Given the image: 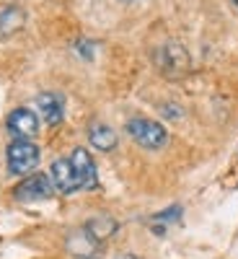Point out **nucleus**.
Returning <instances> with one entry per match:
<instances>
[{"mask_svg": "<svg viewBox=\"0 0 238 259\" xmlns=\"http://www.w3.org/2000/svg\"><path fill=\"white\" fill-rule=\"evenodd\" d=\"M127 135L132 138L140 148L145 150H161L168 143V133L166 127L156 119H148V117H135L127 122Z\"/></svg>", "mask_w": 238, "mask_h": 259, "instance_id": "obj_1", "label": "nucleus"}, {"mask_svg": "<svg viewBox=\"0 0 238 259\" xmlns=\"http://www.w3.org/2000/svg\"><path fill=\"white\" fill-rule=\"evenodd\" d=\"M6 161H8L11 174L26 177L29 171H34L36 163H39V148L31 140H13L6 150Z\"/></svg>", "mask_w": 238, "mask_h": 259, "instance_id": "obj_2", "label": "nucleus"}, {"mask_svg": "<svg viewBox=\"0 0 238 259\" xmlns=\"http://www.w3.org/2000/svg\"><path fill=\"white\" fill-rule=\"evenodd\" d=\"M65 249H68V254L75 256V259H99L104 254V241L96 239V236L83 226L65 239Z\"/></svg>", "mask_w": 238, "mask_h": 259, "instance_id": "obj_3", "label": "nucleus"}, {"mask_svg": "<svg viewBox=\"0 0 238 259\" xmlns=\"http://www.w3.org/2000/svg\"><path fill=\"white\" fill-rule=\"evenodd\" d=\"M52 192H55V187H52L50 174H29L24 182H21V184L13 189L16 200H21V202L47 200V197H52Z\"/></svg>", "mask_w": 238, "mask_h": 259, "instance_id": "obj_4", "label": "nucleus"}, {"mask_svg": "<svg viewBox=\"0 0 238 259\" xmlns=\"http://www.w3.org/2000/svg\"><path fill=\"white\" fill-rule=\"evenodd\" d=\"M8 124V133L16 138V140H31L36 133H39V117L26 109V106H18V109H13L6 119Z\"/></svg>", "mask_w": 238, "mask_h": 259, "instance_id": "obj_5", "label": "nucleus"}, {"mask_svg": "<svg viewBox=\"0 0 238 259\" xmlns=\"http://www.w3.org/2000/svg\"><path fill=\"white\" fill-rule=\"evenodd\" d=\"M50 179H52L55 192H62V194H75L80 189V182L75 177V168H73L70 158H57L50 166Z\"/></svg>", "mask_w": 238, "mask_h": 259, "instance_id": "obj_6", "label": "nucleus"}, {"mask_svg": "<svg viewBox=\"0 0 238 259\" xmlns=\"http://www.w3.org/2000/svg\"><path fill=\"white\" fill-rule=\"evenodd\" d=\"M70 163L75 168V177L80 182V189H96L99 187V174H96V163L91 153L85 148H75L70 153Z\"/></svg>", "mask_w": 238, "mask_h": 259, "instance_id": "obj_7", "label": "nucleus"}, {"mask_svg": "<svg viewBox=\"0 0 238 259\" xmlns=\"http://www.w3.org/2000/svg\"><path fill=\"white\" fill-rule=\"evenodd\" d=\"M158 68L166 75H181L189 68V57L184 52V47L179 45H163L158 50Z\"/></svg>", "mask_w": 238, "mask_h": 259, "instance_id": "obj_8", "label": "nucleus"}, {"mask_svg": "<svg viewBox=\"0 0 238 259\" xmlns=\"http://www.w3.org/2000/svg\"><path fill=\"white\" fill-rule=\"evenodd\" d=\"M36 106H39V112H41V119H44L50 127L60 124L62 117H65V99L55 91H44V94H39L36 96Z\"/></svg>", "mask_w": 238, "mask_h": 259, "instance_id": "obj_9", "label": "nucleus"}, {"mask_svg": "<svg viewBox=\"0 0 238 259\" xmlns=\"http://www.w3.org/2000/svg\"><path fill=\"white\" fill-rule=\"evenodd\" d=\"M88 140H91V145L96 150H104V153L117 148V133H114L109 124H101V122H96V124L88 127Z\"/></svg>", "mask_w": 238, "mask_h": 259, "instance_id": "obj_10", "label": "nucleus"}, {"mask_svg": "<svg viewBox=\"0 0 238 259\" xmlns=\"http://www.w3.org/2000/svg\"><path fill=\"white\" fill-rule=\"evenodd\" d=\"M24 21H26L24 8H18V6H6L3 11H0V36L16 34L21 26H24Z\"/></svg>", "mask_w": 238, "mask_h": 259, "instance_id": "obj_11", "label": "nucleus"}, {"mask_svg": "<svg viewBox=\"0 0 238 259\" xmlns=\"http://www.w3.org/2000/svg\"><path fill=\"white\" fill-rule=\"evenodd\" d=\"M85 228H88V231L96 236V239L106 241L109 236H114V231H117V221L109 218V215H96V218H91L88 223H85Z\"/></svg>", "mask_w": 238, "mask_h": 259, "instance_id": "obj_12", "label": "nucleus"}, {"mask_svg": "<svg viewBox=\"0 0 238 259\" xmlns=\"http://www.w3.org/2000/svg\"><path fill=\"white\" fill-rule=\"evenodd\" d=\"M119 259H137V256H132V254H124V256H119Z\"/></svg>", "mask_w": 238, "mask_h": 259, "instance_id": "obj_13", "label": "nucleus"}, {"mask_svg": "<svg viewBox=\"0 0 238 259\" xmlns=\"http://www.w3.org/2000/svg\"><path fill=\"white\" fill-rule=\"evenodd\" d=\"M124 3H135V0H124Z\"/></svg>", "mask_w": 238, "mask_h": 259, "instance_id": "obj_14", "label": "nucleus"}, {"mask_svg": "<svg viewBox=\"0 0 238 259\" xmlns=\"http://www.w3.org/2000/svg\"><path fill=\"white\" fill-rule=\"evenodd\" d=\"M233 3H235V6H238V0H233Z\"/></svg>", "mask_w": 238, "mask_h": 259, "instance_id": "obj_15", "label": "nucleus"}]
</instances>
